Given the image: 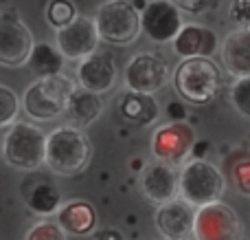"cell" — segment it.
<instances>
[{"instance_id": "1", "label": "cell", "mask_w": 250, "mask_h": 240, "mask_svg": "<svg viewBox=\"0 0 250 240\" xmlns=\"http://www.w3.org/2000/svg\"><path fill=\"white\" fill-rule=\"evenodd\" d=\"M92 144L86 132L77 126H62L46 135V157L44 163L53 174L77 176L90 166Z\"/></svg>"}, {"instance_id": "2", "label": "cell", "mask_w": 250, "mask_h": 240, "mask_svg": "<svg viewBox=\"0 0 250 240\" xmlns=\"http://www.w3.org/2000/svg\"><path fill=\"white\" fill-rule=\"evenodd\" d=\"M222 86V75L211 57H182L173 71L176 93L193 106L211 104Z\"/></svg>"}, {"instance_id": "3", "label": "cell", "mask_w": 250, "mask_h": 240, "mask_svg": "<svg viewBox=\"0 0 250 240\" xmlns=\"http://www.w3.org/2000/svg\"><path fill=\"white\" fill-rule=\"evenodd\" d=\"M75 82L62 73L38 77L22 97V108L31 119L48 121L66 113L68 101L75 93Z\"/></svg>"}, {"instance_id": "4", "label": "cell", "mask_w": 250, "mask_h": 240, "mask_svg": "<svg viewBox=\"0 0 250 240\" xmlns=\"http://www.w3.org/2000/svg\"><path fill=\"white\" fill-rule=\"evenodd\" d=\"M46 157V135L29 121H13L2 141V159L16 170H38Z\"/></svg>"}, {"instance_id": "5", "label": "cell", "mask_w": 250, "mask_h": 240, "mask_svg": "<svg viewBox=\"0 0 250 240\" xmlns=\"http://www.w3.org/2000/svg\"><path fill=\"white\" fill-rule=\"evenodd\" d=\"M224 174L207 159H191L180 168V196L193 207L220 201L224 194Z\"/></svg>"}, {"instance_id": "6", "label": "cell", "mask_w": 250, "mask_h": 240, "mask_svg": "<svg viewBox=\"0 0 250 240\" xmlns=\"http://www.w3.org/2000/svg\"><path fill=\"white\" fill-rule=\"evenodd\" d=\"M95 22L101 40L119 47L132 44L143 31L141 11L132 0H105L97 7Z\"/></svg>"}, {"instance_id": "7", "label": "cell", "mask_w": 250, "mask_h": 240, "mask_svg": "<svg viewBox=\"0 0 250 240\" xmlns=\"http://www.w3.org/2000/svg\"><path fill=\"white\" fill-rule=\"evenodd\" d=\"M193 238L198 240H239L244 238V225L235 210L226 203L213 201L195 207Z\"/></svg>"}, {"instance_id": "8", "label": "cell", "mask_w": 250, "mask_h": 240, "mask_svg": "<svg viewBox=\"0 0 250 240\" xmlns=\"http://www.w3.org/2000/svg\"><path fill=\"white\" fill-rule=\"evenodd\" d=\"M195 148V130L182 119H171L151 137V152L156 159L171 166H182Z\"/></svg>"}, {"instance_id": "9", "label": "cell", "mask_w": 250, "mask_h": 240, "mask_svg": "<svg viewBox=\"0 0 250 240\" xmlns=\"http://www.w3.org/2000/svg\"><path fill=\"white\" fill-rule=\"evenodd\" d=\"M182 24V9L173 0H149L141 9L143 33L156 44L171 42Z\"/></svg>"}, {"instance_id": "10", "label": "cell", "mask_w": 250, "mask_h": 240, "mask_svg": "<svg viewBox=\"0 0 250 240\" xmlns=\"http://www.w3.org/2000/svg\"><path fill=\"white\" fill-rule=\"evenodd\" d=\"M33 44V33L16 13L0 16V64L9 69L24 66Z\"/></svg>"}, {"instance_id": "11", "label": "cell", "mask_w": 250, "mask_h": 240, "mask_svg": "<svg viewBox=\"0 0 250 240\" xmlns=\"http://www.w3.org/2000/svg\"><path fill=\"white\" fill-rule=\"evenodd\" d=\"M99 29H97L95 18L77 16L73 22L57 29L55 44L66 60H83L86 55L97 51L99 47Z\"/></svg>"}, {"instance_id": "12", "label": "cell", "mask_w": 250, "mask_h": 240, "mask_svg": "<svg viewBox=\"0 0 250 240\" xmlns=\"http://www.w3.org/2000/svg\"><path fill=\"white\" fill-rule=\"evenodd\" d=\"M125 86L138 93H158L169 79V66L156 53H138L125 66Z\"/></svg>"}, {"instance_id": "13", "label": "cell", "mask_w": 250, "mask_h": 240, "mask_svg": "<svg viewBox=\"0 0 250 240\" xmlns=\"http://www.w3.org/2000/svg\"><path fill=\"white\" fill-rule=\"evenodd\" d=\"M138 183H141L143 196L156 205L180 196V172L176 170V166L160 159L143 168Z\"/></svg>"}, {"instance_id": "14", "label": "cell", "mask_w": 250, "mask_h": 240, "mask_svg": "<svg viewBox=\"0 0 250 240\" xmlns=\"http://www.w3.org/2000/svg\"><path fill=\"white\" fill-rule=\"evenodd\" d=\"M156 229L163 238L182 240L193 236L195 223V207L187 203L182 196H176L167 203H160L156 210Z\"/></svg>"}, {"instance_id": "15", "label": "cell", "mask_w": 250, "mask_h": 240, "mask_svg": "<svg viewBox=\"0 0 250 240\" xmlns=\"http://www.w3.org/2000/svg\"><path fill=\"white\" fill-rule=\"evenodd\" d=\"M77 79H79V86L104 95V93L112 91V86L119 79L117 62H114V57L108 55V53L95 51V53H90V55H86L83 60H79Z\"/></svg>"}, {"instance_id": "16", "label": "cell", "mask_w": 250, "mask_h": 240, "mask_svg": "<svg viewBox=\"0 0 250 240\" xmlns=\"http://www.w3.org/2000/svg\"><path fill=\"white\" fill-rule=\"evenodd\" d=\"M171 44L180 57H211L217 51V33L202 24H182Z\"/></svg>"}, {"instance_id": "17", "label": "cell", "mask_w": 250, "mask_h": 240, "mask_svg": "<svg viewBox=\"0 0 250 240\" xmlns=\"http://www.w3.org/2000/svg\"><path fill=\"white\" fill-rule=\"evenodd\" d=\"M117 110L123 121L134 126H149L160 115V108L151 93H138L129 88L117 97Z\"/></svg>"}, {"instance_id": "18", "label": "cell", "mask_w": 250, "mask_h": 240, "mask_svg": "<svg viewBox=\"0 0 250 240\" xmlns=\"http://www.w3.org/2000/svg\"><path fill=\"white\" fill-rule=\"evenodd\" d=\"M222 62L224 69L235 77L250 75V29L237 26L222 42Z\"/></svg>"}, {"instance_id": "19", "label": "cell", "mask_w": 250, "mask_h": 240, "mask_svg": "<svg viewBox=\"0 0 250 240\" xmlns=\"http://www.w3.org/2000/svg\"><path fill=\"white\" fill-rule=\"evenodd\" d=\"M57 223L66 234L73 236H86L97 225V212L86 201H70L57 210Z\"/></svg>"}, {"instance_id": "20", "label": "cell", "mask_w": 250, "mask_h": 240, "mask_svg": "<svg viewBox=\"0 0 250 240\" xmlns=\"http://www.w3.org/2000/svg\"><path fill=\"white\" fill-rule=\"evenodd\" d=\"M101 113H104V101H101L99 93L88 91L83 86L75 88L73 97L68 101V108H66V115H68L70 121H75L77 126H88Z\"/></svg>"}, {"instance_id": "21", "label": "cell", "mask_w": 250, "mask_h": 240, "mask_svg": "<svg viewBox=\"0 0 250 240\" xmlns=\"http://www.w3.org/2000/svg\"><path fill=\"white\" fill-rule=\"evenodd\" d=\"M64 60H66L64 53L57 47H53V44H48V42H38L31 48V55H29V60H26V64L31 66V71H33L38 77H46V75L62 73Z\"/></svg>"}, {"instance_id": "22", "label": "cell", "mask_w": 250, "mask_h": 240, "mask_svg": "<svg viewBox=\"0 0 250 240\" xmlns=\"http://www.w3.org/2000/svg\"><path fill=\"white\" fill-rule=\"evenodd\" d=\"M26 203H29L33 214L51 216L57 214V210L62 207V192L57 190V185L48 183V181H40L26 194Z\"/></svg>"}, {"instance_id": "23", "label": "cell", "mask_w": 250, "mask_h": 240, "mask_svg": "<svg viewBox=\"0 0 250 240\" xmlns=\"http://www.w3.org/2000/svg\"><path fill=\"white\" fill-rule=\"evenodd\" d=\"M77 18V7L70 0H51L46 7V20L51 26L62 29Z\"/></svg>"}, {"instance_id": "24", "label": "cell", "mask_w": 250, "mask_h": 240, "mask_svg": "<svg viewBox=\"0 0 250 240\" xmlns=\"http://www.w3.org/2000/svg\"><path fill=\"white\" fill-rule=\"evenodd\" d=\"M20 97L16 95V91H11L9 86L0 84V128L2 126H11L13 121H18L20 115Z\"/></svg>"}, {"instance_id": "25", "label": "cell", "mask_w": 250, "mask_h": 240, "mask_svg": "<svg viewBox=\"0 0 250 240\" xmlns=\"http://www.w3.org/2000/svg\"><path fill=\"white\" fill-rule=\"evenodd\" d=\"M230 104L244 119L250 121V75L235 79L233 88H230Z\"/></svg>"}, {"instance_id": "26", "label": "cell", "mask_w": 250, "mask_h": 240, "mask_svg": "<svg viewBox=\"0 0 250 240\" xmlns=\"http://www.w3.org/2000/svg\"><path fill=\"white\" fill-rule=\"evenodd\" d=\"M233 183L239 194L250 196V152L242 154L233 163Z\"/></svg>"}, {"instance_id": "27", "label": "cell", "mask_w": 250, "mask_h": 240, "mask_svg": "<svg viewBox=\"0 0 250 240\" xmlns=\"http://www.w3.org/2000/svg\"><path fill=\"white\" fill-rule=\"evenodd\" d=\"M68 234L62 229L60 223H51V220H42V223L33 225V229H31L29 234H26V238L29 240H64Z\"/></svg>"}, {"instance_id": "28", "label": "cell", "mask_w": 250, "mask_h": 240, "mask_svg": "<svg viewBox=\"0 0 250 240\" xmlns=\"http://www.w3.org/2000/svg\"><path fill=\"white\" fill-rule=\"evenodd\" d=\"M230 20L237 26L250 29V0H233V4H230Z\"/></svg>"}, {"instance_id": "29", "label": "cell", "mask_w": 250, "mask_h": 240, "mask_svg": "<svg viewBox=\"0 0 250 240\" xmlns=\"http://www.w3.org/2000/svg\"><path fill=\"white\" fill-rule=\"evenodd\" d=\"M173 2L178 4V7L182 9V11H191V13H198V11H204V9H208L215 0H173Z\"/></svg>"}]
</instances>
